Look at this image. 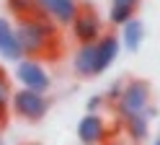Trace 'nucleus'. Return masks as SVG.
<instances>
[{
  "mask_svg": "<svg viewBox=\"0 0 160 145\" xmlns=\"http://www.w3.org/2000/svg\"><path fill=\"white\" fill-rule=\"evenodd\" d=\"M16 39L21 44L23 55H34V60L42 55H54V49L59 44L57 24L52 18H47L44 13H34V16H26L18 21Z\"/></svg>",
  "mask_w": 160,
  "mask_h": 145,
  "instance_id": "f257e3e1",
  "label": "nucleus"
},
{
  "mask_svg": "<svg viewBox=\"0 0 160 145\" xmlns=\"http://www.w3.org/2000/svg\"><path fill=\"white\" fill-rule=\"evenodd\" d=\"M114 106H116V114L124 122L145 114V109L150 106V86L145 80H132L129 86H124L122 96H119V101L114 104Z\"/></svg>",
  "mask_w": 160,
  "mask_h": 145,
  "instance_id": "f03ea898",
  "label": "nucleus"
},
{
  "mask_svg": "<svg viewBox=\"0 0 160 145\" xmlns=\"http://www.w3.org/2000/svg\"><path fill=\"white\" fill-rule=\"evenodd\" d=\"M11 109L16 117H21L26 122H39L49 109V101L44 93L28 91V88H18L16 93H11Z\"/></svg>",
  "mask_w": 160,
  "mask_h": 145,
  "instance_id": "7ed1b4c3",
  "label": "nucleus"
},
{
  "mask_svg": "<svg viewBox=\"0 0 160 145\" xmlns=\"http://www.w3.org/2000/svg\"><path fill=\"white\" fill-rule=\"evenodd\" d=\"M16 78L23 88L28 91H36V93H47L49 91V72L44 70V65L34 57H23L16 67Z\"/></svg>",
  "mask_w": 160,
  "mask_h": 145,
  "instance_id": "20e7f679",
  "label": "nucleus"
},
{
  "mask_svg": "<svg viewBox=\"0 0 160 145\" xmlns=\"http://www.w3.org/2000/svg\"><path fill=\"white\" fill-rule=\"evenodd\" d=\"M70 26H72V34L80 44H93V41L101 39V21L91 8H78Z\"/></svg>",
  "mask_w": 160,
  "mask_h": 145,
  "instance_id": "39448f33",
  "label": "nucleus"
},
{
  "mask_svg": "<svg viewBox=\"0 0 160 145\" xmlns=\"http://www.w3.org/2000/svg\"><path fill=\"white\" fill-rule=\"evenodd\" d=\"M108 137V127L101 119V114H85L78 122V140L83 145H103Z\"/></svg>",
  "mask_w": 160,
  "mask_h": 145,
  "instance_id": "423d86ee",
  "label": "nucleus"
},
{
  "mask_svg": "<svg viewBox=\"0 0 160 145\" xmlns=\"http://www.w3.org/2000/svg\"><path fill=\"white\" fill-rule=\"evenodd\" d=\"M36 5L42 8V13L47 18L57 21L59 26H70L78 13V3L75 0H36Z\"/></svg>",
  "mask_w": 160,
  "mask_h": 145,
  "instance_id": "0eeeda50",
  "label": "nucleus"
},
{
  "mask_svg": "<svg viewBox=\"0 0 160 145\" xmlns=\"http://www.w3.org/2000/svg\"><path fill=\"white\" fill-rule=\"evenodd\" d=\"M119 55V39L114 34H101V39L96 41V65H93V72L101 75V72L111 65Z\"/></svg>",
  "mask_w": 160,
  "mask_h": 145,
  "instance_id": "6e6552de",
  "label": "nucleus"
},
{
  "mask_svg": "<svg viewBox=\"0 0 160 145\" xmlns=\"http://www.w3.org/2000/svg\"><path fill=\"white\" fill-rule=\"evenodd\" d=\"M0 57L8 60V62H21L23 60V49L16 39V29L5 18H0Z\"/></svg>",
  "mask_w": 160,
  "mask_h": 145,
  "instance_id": "1a4fd4ad",
  "label": "nucleus"
},
{
  "mask_svg": "<svg viewBox=\"0 0 160 145\" xmlns=\"http://www.w3.org/2000/svg\"><path fill=\"white\" fill-rule=\"evenodd\" d=\"M93 65H96V41L93 44H80L78 52H75V60H72L75 72L83 78H91V75H96Z\"/></svg>",
  "mask_w": 160,
  "mask_h": 145,
  "instance_id": "9d476101",
  "label": "nucleus"
},
{
  "mask_svg": "<svg viewBox=\"0 0 160 145\" xmlns=\"http://www.w3.org/2000/svg\"><path fill=\"white\" fill-rule=\"evenodd\" d=\"M139 5V0H111V10H108V24H127L132 18L134 8Z\"/></svg>",
  "mask_w": 160,
  "mask_h": 145,
  "instance_id": "9b49d317",
  "label": "nucleus"
},
{
  "mask_svg": "<svg viewBox=\"0 0 160 145\" xmlns=\"http://www.w3.org/2000/svg\"><path fill=\"white\" fill-rule=\"evenodd\" d=\"M142 39H145V24L139 18H129L124 24V47L129 52H137Z\"/></svg>",
  "mask_w": 160,
  "mask_h": 145,
  "instance_id": "f8f14e48",
  "label": "nucleus"
},
{
  "mask_svg": "<svg viewBox=\"0 0 160 145\" xmlns=\"http://www.w3.org/2000/svg\"><path fill=\"white\" fill-rule=\"evenodd\" d=\"M127 135L132 137L134 142H142L147 137V132H150V119L145 117V114H139V117H132V119H127Z\"/></svg>",
  "mask_w": 160,
  "mask_h": 145,
  "instance_id": "ddd939ff",
  "label": "nucleus"
},
{
  "mask_svg": "<svg viewBox=\"0 0 160 145\" xmlns=\"http://www.w3.org/2000/svg\"><path fill=\"white\" fill-rule=\"evenodd\" d=\"M11 80L3 70H0V122H5L8 111H11Z\"/></svg>",
  "mask_w": 160,
  "mask_h": 145,
  "instance_id": "4468645a",
  "label": "nucleus"
},
{
  "mask_svg": "<svg viewBox=\"0 0 160 145\" xmlns=\"http://www.w3.org/2000/svg\"><path fill=\"white\" fill-rule=\"evenodd\" d=\"M8 8H11V13L26 18V16H34L39 5H36V0H8Z\"/></svg>",
  "mask_w": 160,
  "mask_h": 145,
  "instance_id": "2eb2a0df",
  "label": "nucleus"
},
{
  "mask_svg": "<svg viewBox=\"0 0 160 145\" xmlns=\"http://www.w3.org/2000/svg\"><path fill=\"white\" fill-rule=\"evenodd\" d=\"M122 91H124V83H111V88H108V93H106V99L108 101H119V96H122Z\"/></svg>",
  "mask_w": 160,
  "mask_h": 145,
  "instance_id": "dca6fc26",
  "label": "nucleus"
},
{
  "mask_svg": "<svg viewBox=\"0 0 160 145\" xmlns=\"http://www.w3.org/2000/svg\"><path fill=\"white\" fill-rule=\"evenodd\" d=\"M101 104H103V96H91V99H88V104H85L88 114H98V109H101Z\"/></svg>",
  "mask_w": 160,
  "mask_h": 145,
  "instance_id": "f3484780",
  "label": "nucleus"
},
{
  "mask_svg": "<svg viewBox=\"0 0 160 145\" xmlns=\"http://www.w3.org/2000/svg\"><path fill=\"white\" fill-rule=\"evenodd\" d=\"M152 145H160V135H158V140H155V142H152Z\"/></svg>",
  "mask_w": 160,
  "mask_h": 145,
  "instance_id": "a211bd4d",
  "label": "nucleus"
},
{
  "mask_svg": "<svg viewBox=\"0 0 160 145\" xmlns=\"http://www.w3.org/2000/svg\"><path fill=\"white\" fill-rule=\"evenodd\" d=\"M0 145H3V135H0Z\"/></svg>",
  "mask_w": 160,
  "mask_h": 145,
  "instance_id": "6ab92c4d",
  "label": "nucleus"
}]
</instances>
